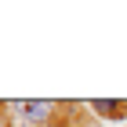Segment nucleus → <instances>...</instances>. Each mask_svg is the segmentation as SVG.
<instances>
[{
	"mask_svg": "<svg viewBox=\"0 0 127 127\" xmlns=\"http://www.w3.org/2000/svg\"><path fill=\"white\" fill-rule=\"evenodd\" d=\"M11 109V116L18 127H47L51 120L58 116V105L55 102H44V98H26V102H4Z\"/></svg>",
	"mask_w": 127,
	"mask_h": 127,
	"instance_id": "nucleus-1",
	"label": "nucleus"
},
{
	"mask_svg": "<svg viewBox=\"0 0 127 127\" xmlns=\"http://www.w3.org/2000/svg\"><path fill=\"white\" fill-rule=\"evenodd\" d=\"M91 113H98L102 120H116V124H127V102H105V98H91L87 102Z\"/></svg>",
	"mask_w": 127,
	"mask_h": 127,
	"instance_id": "nucleus-2",
	"label": "nucleus"
},
{
	"mask_svg": "<svg viewBox=\"0 0 127 127\" xmlns=\"http://www.w3.org/2000/svg\"><path fill=\"white\" fill-rule=\"evenodd\" d=\"M124 127H127V124H124Z\"/></svg>",
	"mask_w": 127,
	"mask_h": 127,
	"instance_id": "nucleus-3",
	"label": "nucleus"
}]
</instances>
